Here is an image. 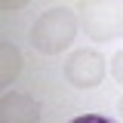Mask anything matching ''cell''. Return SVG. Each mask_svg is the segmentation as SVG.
I'll return each mask as SVG.
<instances>
[{
    "mask_svg": "<svg viewBox=\"0 0 123 123\" xmlns=\"http://www.w3.org/2000/svg\"><path fill=\"white\" fill-rule=\"evenodd\" d=\"M117 108H120V114H123V98H120V105H117Z\"/></svg>",
    "mask_w": 123,
    "mask_h": 123,
    "instance_id": "9",
    "label": "cell"
},
{
    "mask_svg": "<svg viewBox=\"0 0 123 123\" xmlns=\"http://www.w3.org/2000/svg\"><path fill=\"white\" fill-rule=\"evenodd\" d=\"M18 71H22V52H18L15 43L3 40L0 43V83L3 86H12V80L18 77Z\"/></svg>",
    "mask_w": 123,
    "mask_h": 123,
    "instance_id": "5",
    "label": "cell"
},
{
    "mask_svg": "<svg viewBox=\"0 0 123 123\" xmlns=\"http://www.w3.org/2000/svg\"><path fill=\"white\" fill-rule=\"evenodd\" d=\"M65 80L77 89H92L105 80V59L95 49H77L65 62Z\"/></svg>",
    "mask_w": 123,
    "mask_h": 123,
    "instance_id": "3",
    "label": "cell"
},
{
    "mask_svg": "<svg viewBox=\"0 0 123 123\" xmlns=\"http://www.w3.org/2000/svg\"><path fill=\"white\" fill-rule=\"evenodd\" d=\"M25 3H28V0H0V6H3L6 12H9V9H22Z\"/></svg>",
    "mask_w": 123,
    "mask_h": 123,
    "instance_id": "8",
    "label": "cell"
},
{
    "mask_svg": "<svg viewBox=\"0 0 123 123\" xmlns=\"http://www.w3.org/2000/svg\"><path fill=\"white\" fill-rule=\"evenodd\" d=\"M80 28L95 43L123 37V0H80L77 3Z\"/></svg>",
    "mask_w": 123,
    "mask_h": 123,
    "instance_id": "2",
    "label": "cell"
},
{
    "mask_svg": "<svg viewBox=\"0 0 123 123\" xmlns=\"http://www.w3.org/2000/svg\"><path fill=\"white\" fill-rule=\"evenodd\" d=\"M71 123H114L111 117H102V114H83V117H74Z\"/></svg>",
    "mask_w": 123,
    "mask_h": 123,
    "instance_id": "7",
    "label": "cell"
},
{
    "mask_svg": "<svg viewBox=\"0 0 123 123\" xmlns=\"http://www.w3.org/2000/svg\"><path fill=\"white\" fill-rule=\"evenodd\" d=\"M111 74H114V77H117V80L123 83V49L117 52V55H114V59H111Z\"/></svg>",
    "mask_w": 123,
    "mask_h": 123,
    "instance_id": "6",
    "label": "cell"
},
{
    "mask_svg": "<svg viewBox=\"0 0 123 123\" xmlns=\"http://www.w3.org/2000/svg\"><path fill=\"white\" fill-rule=\"evenodd\" d=\"M40 108L25 92H6L0 98V123H37Z\"/></svg>",
    "mask_w": 123,
    "mask_h": 123,
    "instance_id": "4",
    "label": "cell"
},
{
    "mask_svg": "<svg viewBox=\"0 0 123 123\" xmlns=\"http://www.w3.org/2000/svg\"><path fill=\"white\" fill-rule=\"evenodd\" d=\"M77 28H80V18H77L71 9L52 6V9H46V12L34 22V28H31V43H34L37 52L59 55L62 49H68V46L74 43Z\"/></svg>",
    "mask_w": 123,
    "mask_h": 123,
    "instance_id": "1",
    "label": "cell"
}]
</instances>
